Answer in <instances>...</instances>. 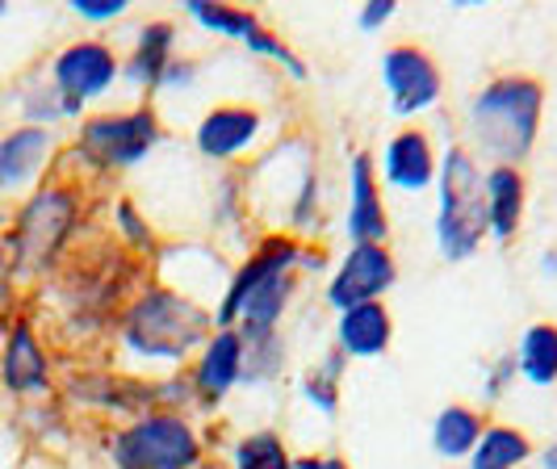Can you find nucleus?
I'll list each match as a JSON object with an SVG mask.
<instances>
[{
	"label": "nucleus",
	"mask_w": 557,
	"mask_h": 469,
	"mask_svg": "<svg viewBox=\"0 0 557 469\" xmlns=\"http://www.w3.org/2000/svg\"><path fill=\"white\" fill-rule=\"evenodd\" d=\"M541 106H545V88L529 76L491 81L470 106V138L478 143V151L491 156L495 164L516 168L536 143Z\"/></svg>",
	"instance_id": "1"
},
{
	"label": "nucleus",
	"mask_w": 557,
	"mask_h": 469,
	"mask_svg": "<svg viewBox=\"0 0 557 469\" xmlns=\"http://www.w3.org/2000/svg\"><path fill=\"white\" fill-rule=\"evenodd\" d=\"M302 260V248L294 239H269L251 256L248 264L235 273L226 298L214 310V323L231 328L244 319V332H273L285 314V303L294 294V269Z\"/></svg>",
	"instance_id": "2"
},
{
	"label": "nucleus",
	"mask_w": 557,
	"mask_h": 469,
	"mask_svg": "<svg viewBox=\"0 0 557 469\" xmlns=\"http://www.w3.org/2000/svg\"><path fill=\"white\" fill-rule=\"evenodd\" d=\"M214 314H206L194 298H181L172 289H147L131 303L122 319V340L135 357L181 360L201 340H210Z\"/></svg>",
	"instance_id": "3"
},
{
	"label": "nucleus",
	"mask_w": 557,
	"mask_h": 469,
	"mask_svg": "<svg viewBox=\"0 0 557 469\" xmlns=\"http://www.w3.org/2000/svg\"><path fill=\"white\" fill-rule=\"evenodd\" d=\"M81 214V197L72 185H42L38 194H29V201L17 210L13 219V235L4 244L9 256V273L13 276H42L51 273L55 256L63 251L72 226Z\"/></svg>",
	"instance_id": "4"
},
{
	"label": "nucleus",
	"mask_w": 557,
	"mask_h": 469,
	"mask_svg": "<svg viewBox=\"0 0 557 469\" xmlns=\"http://www.w3.org/2000/svg\"><path fill=\"white\" fill-rule=\"evenodd\" d=\"M441 214H436V239L445 260H470L486 239V197H482V172L466 147H448L441 168Z\"/></svg>",
	"instance_id": "5"
},
{
	"label": "nucleus",
	"mask_w": 557,
	"mask_h": 469,
	"mask_svg": "<svg viewBox=\"0 0 557 469\" xmlns=\"http://www.w3.org/2000/svg\"><path fill=\"white\" fill-rule=\"evenodd\" d=\"M113 469H197L201 441L194 423L172 411H151L110 441Z\"/></svg>",
	"instance_id": "6"
},
{
	"label": "nucleus",
	"mask_w": 557,
	"mask_h": 469,
	"mask_svg": "<svg viewBox=\"0 0 557 469\" xmlns=\"http://www.w3.org/2000/svg\"><path fill=\"white\" fill-rule=\"evenodd\" d=\"M160 143V118L156 110L131 113H97L81 126L76 151L92 168L113 172V168H135Z\"/></svg>",
	"instance_id": "7"
},
{
	"label": "nucleus",
	"mask_w": 557,
	"mask_h": 469,
	"mask_svg": "<svg viewBox=\"0 0 557 469\" xmlns=\"http://www.w3.org/2000/svg\"><path fill=\"white\" fill-rule=\"evenodd\" d=\"M117 55H113L106 42H72L63 47L51 63V88L59 92L63 110L67 113H81L88 101H97L101 92H110L113 81H117Z\"/></svg>",
	"instance_id": "8"
},
{
	"label": "nucleus",
	"mask_w": 557,
	"mask_h": 469,
	"mask_svg": "<svg viewBox=\"0 0 557 469\" xmlns=\"http://www.w3.org/2000/svg\"><path fill=\"white\" fill-rule=\"evenodd\" d=\"M382 81H386V92H391V110L398 118H416V113L432 110L441 101V67L428 51H419L411 42L403 47H391L382 55Z\"/></svg>",
	"instance_id": "9"
},
{
	"label": "nucleus",
	"mask_w": 557,
	"mask_h": 469,
	"mask_svg": "<svg viewBox=\"0 0 557 469\" xmlns=\"http://www.w3.org/2000/svg\"><path fill=\"white\" fill-rule=\"evenodd\" d=\"M394 276H398V264H394V256L386 251V244H357V248L339 260L332 285H327V303L339 314L352 310V306L377 303L394 285Z\"/></svg>",
	"instance_id": "10"
},
{
	"label": "nucleus",
	"mask_w": 557,
	"mask_h": 469,
	"mask_svg": "<svg viewBox=\"0 0 557 469\" xmlns=\"http://www.w3.org/2000/svg\"><path fill=\"white\" fill-rule=\"evenodd\" d=\"M0 382L9 394H42L51 390V360L42 353L38 335L26 319L9 323L4 332V353H0Z\"/></svg>",
	"instance_id": "11"
},
{
	"label": "nucleus",
	"mask_w": 557,
	"mask_h": 469,
	"mask_svg": "<svg viewBox=\"0 0 557 469\" xmlns=\"http://www.w3.org/2000/svg\"><path fill=\"white\" fill-rule=\"evenodd\" d=\"M386 231H391V219H386V206L377 194L373 160L361 151L348 164V235H352V248L357 244H382Z\"/></svg>",
	"instance_id": "12"
},
{
	"label": "nucleus",
	"mask_w": 557,
	"mask_h": 469,
	"mask_svg": "<svg viewBox=\"0 0 557 469\" xmlns=\"http://www.w3.org/2000/svg\"><path fill=\"white\" fill-rule=\"evenodd\" d=\"M55 151V135L47 126H17L0 138V189H22L42 176V168Z\"/></svg>",
	"instance_id": "13"
},
{
	"label": "nucleus",
	"mask_w": 557,
	"mask_h": 469,
	"mask_svg": "<svg viewBox=\"0 0 557 469\" xmlns=\"http://www.w3.org/2000/svg\"><path fill=\"white\" fill-rule=\"evenodd\" d=\"M235 382H244V340H239V332L223 328L219 335H210L206 348H201V360L194 369V390L201 394V403L214 407L231 394Z\"/></svg>",
	"instance_id": "14"
},
{
	"label": "nucleus",
	"mask_w": 557,
	"mask_h": 469,
	"mask_svg": "<svg viewBox=\"0 0 557 469\" xmlns=\"http://www.w3.org/2000/svg\"><path fill=\"white\" fill-rule=\"evenodd\" d=\"M436 156H432V138L423 131H398L382 151V176L403 194H419L436 181Z\"/></svg>",
	"instance_id": "15"
},
{
	"label": "nucleus",
	"mask_w": 557,
	"mask_h": 469,
	"mask_svg": "<svg viewBox=\"0 0 557 469\" xmlns=\"http://www.w3.org/2000/svg\"><path fill=\"white\" fill-rule=\"evenodd\" d=\"M256 135H260V113L248 106H219L197 126V151L210 160H231V156L248 151Z\"/></svg>",
	"instance_id": "16"
},
{
	"label": "nucleus",
	"mask_w": 557,
	"mask_h": 469,
	"mask_svg": "<svg viewBox=\"0 0 557 469\" xmlns=\"http://www.w3.org/2000/svg\"><path fill=\"white\" fill-rule=\"evenodd\" d=\"M482 197H486V231L499 244L516 239V231L524 222V172L495 164L482 176Z\"/></svg>",
	"instance_id": "17"
},
{
	"label": "nucleus",
	"mask_w": 557,
	"mask_h": 469,
	"mask_svg": "<svg viewBox=\"0 0 557 469\" xmlns=\"http://www.w3.org/2000/svg\"><path fill=\"white\" fill-rule=\"evenodd\" d=\"M394 335V319L382 303H364L352 306L339 314V328H335V340H339V353L344 357H377L391 348Z\"/></svg>",
	"instance_id": "18"
},
{
	"label": "nucleus",
	"mask_w": 557,
	"mask_h": 469,
	"mask_svg": "<svg viewBox=\"0 0 557 469\" xmlns=\"http://www.w3.org/2000/svg\"><path fill=\"white\" fill-rule=\"evenodd\" d=\"M172 42H176L172 22H151V26H143L139 38H135V55L126 59V81L160 88L168 63H172Z\"/></svg>",
	"instance_id": "19"
},
{
	"label": "nucleus",
	"mask_w": 557,
	"mask_h": 469,
	"mask_svg": "<svg viewBox=\"0 0 557 469\" xmlns=\"http://www.w3.org/2000/svg\"><path fill=\"white\" fill-rule=\"evenodd\" d=\"M516 373L532 386H554L557 382V328L554 323H532L516 344Z\"/></svg>",
	"instance_id": "20"
},
{
	"label": "nucleus",
	"mask_w": 557,
	"mask_h": 469,
	"mask_svg": "<svg viewBox=\"0 0 557 469\" xmlns=\"http://www.w3.org/2000/svg\"><path fill=\"white\" fill-rule=\"evenodd\" d=\"M482 432H486V423H482V415L470 411V407H445V411L436 415V423H432V448L448 457V461H461V457H470L482 441Z\"/></svg>",
	"instance_id": "21"
},
{
	"label": "nucleus",
	"mask_w": 557,
	"mask_h": 469,
	"mask_svg": "<svg viewBox=\"0 0 557 469\" xmlns=\"http://www.w3.org/2000/svg\"><path fill=\"white\" fill-rule=\"evenodd\" d=\"M532 457V444L520 428H507V423H491L482 432L478 448L470 453V469H516Z\"/></svg>",
	"instance_id": "22"
},
{
	"label": "nucleus",
	"mask_w": 557,
	"mask_h": 469,
	"mask_svg": "<svg viewBox=\"0 0 557 469\" xmlns=\"http://www.w3.org/2000/svg\"><path fill=\"white\" fill-rule=\"evenodd\" d=\"M231 469H294V461H289L285 441L277 432H251V436L235 444Z\"/></svg>",
	"instance_id": "23"
},
{
	"label": "nucleus",
	"mask_w": 557,
	"mask_h": 469,
	"mask_svg": "<svg viewBox=\"0 0 557 469\" xmlns=\"http://www.w3.org/2000/svg\"><path fill=\"white\" fill-rule=\"evenodd\" d=\"M189 13L206 29L223 34V38H248L251 29H260V17L251 9H231V4H210V0H189Z\"/></svg>",
	"instance_id": "24"
},
{
	"label": "nucleus",
	"mask_w": 557,
	"mask_h": 469,
	"mask_svg": "<svg viewBox=\"0 0 557 469\" xmlns=\"http://www.w3.org/2000/svg\"><path fill=\"white\" fill-rule=\"evenodd\" d=\"M244 47H248V51H256V55L277 59V63H285V67H289V72H294L298 81H307V63H302V59L294 55V51H289V47L281 42L277 34H269V29H264V26H260V29H251L248 38H244Z\"/></svg>",
	"instance_id": "25"
},
{
	"label": "nucleus",
	"mask_w": 557,
	"mask_h": 469,
	"mask_svg": "<svg viewBox=\"0 0 557 469\" xmlns=\"http://www.w3.org/2000/svg\"><path fill=\"white\" fill-rule=\"evenodd\" d=\"M335 382H339V373H335V360H332V365H327V373H323V369H314L307 382H302V394H307L310 403H314L323 415H335Z\"/></svg>",
	"instance_id": "26"
},
{
	"label": "nucleus",
	"mask_w": 557,
	"mask_h": 469,
	"mask_svg": "<svg viewBox=\"0 0 557 469\" xmlns=\"http://www.w3.org/2000/svg\"><path fill=\"white\" fill-rule=\"evenodd\" d=\"M117 226H122V235L135 244V248H151V231H147V222L139 219V210H135V201H117Z\"/></svg>",
	"instance_id": "27"
},
{
	"label": "nucleus",
	"mask_w": 557,
	"mask_h": 469,
	"mask_svg": "<svg viewBox=\"0 0 557 469\" xmlns=\"http://www.w3.org/2000/svg\"><path fill=\"white\" fill-rule=\"evenodd\" d=\"M72 9L88 22H113L126 13V0H72Z\"/></svg>",
	"instance_id": "28"
},
{
	"label": "nucleus",
	"mask_w": 557,
	"mask_h": 469,
	"mask_svg": "<svg viewBox=\"0 0 557 469\" xmlns=\"http://www.w3.org/2000/svg\"><path fill=\"white\" fill-rule=\"evenodd\" d=\"M394 13H398V4H394V0H373V4H364V9H361L357 26H361V29H377V26H386Z\"/></svg>",
	"instance_id": "29"
},
{
	"label": "nucleus",
	"mask_w": 557,
	"mask_h": 469,
	"mask_svg": "<svg viewBox=\"0 0 557 469\" xmlns=\"http://www.w3.org/2000/svg\"><path fill=\"white\" fill-rule=\"evenodd\" d=\"M9 298H13V273H9V256L0 248V319L9 310Z\"/></svg>",
	"instance_id": "30"
},
{
	"label": "nucleus",
	"mask_w": 557,
	"mask_h": 469,
	"mask_svg": "<svg viewBox=\"0 0 557 469\" xmlns=\"http://www.w3.org/2000/svg\"><path fill=\"white\" fill-rule=\"evenodd\" d=\"M294 469H352L344 457H302V461H294Z\"/></svg>",
	"instance_id": "31"
},
{
	"label": "nucleus",
	"mask_w": 557,
	"mask_h": 469,
	"mask_svg": "<svg viewBox=\"0 0 557 469\" xmlns=\"http://www.w3.org/2000/svg\"><path fill=\"white\" fill-rule=\"evenodd\" d=\"M541 469H557V444H554V448H545V453H541Z\"/></svg>",
	"instance_id": "32"
},
{
	"label": "nucleus",
	"mask_w": 557,
	"mask_h": 469,
	"mask_svg": "<svg viewBox=\"0 0 557 469\" xmlns=\"http://www.w3.org/2000/svg\"><path fill=\"white\" fill-rule=\"evenodd\" d=\"M545 269H549V273H557V251H545Z\"/></svg>",
	"instance_id": "33"
},
{
	"label": "nucleus",
	"mask_w": 557,
	"mask_h": 469,
	"mask_svg": "<svg viewBox=\"0 0 557 469\" xmlns=\"http://www.w3.org/2000/svg\"><path fill=\"white\" fill-rule=\"evenodd\" d=\"M0 17H4V4H0Z\"/></svg>",
	"instance_id": "34"
}]
</instances>
